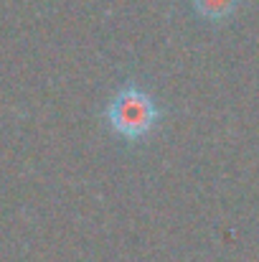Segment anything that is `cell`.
Segmentation results:
<instances>
[{"instance_id": "cell-1", "label": "cell", "mask_w": 259, "mask_h": 262, "mask_svg": "<svg viewBox=\"0 0 259 262\" xmlns=\"http://www.w3.org/2000/svg\"><path fill=\"white\" fill-rule=\"evenodd\" d=\"M158 120H160V110H158L153 94H148L137 84L122 87L109 99L107 122H109L112 133L120 135L122 140L137 143V140L148 138L155 130Z\"/></svg>"}, {"instance_id": "cell-2", "label": "cell", "mask_w": 259, "mask_h": 262, "mask_svg": "<svg viewBox=\"0 0 259 262\" xmlns=\"http://www.w3.org/2000/svg\"><path fill=\"white\" fill-rule=\"evenodd\" d=\"M191 3H193L196 15L211 23H221L231 18L239 8V0H191Z\"/></svg>"}]
</instances>
